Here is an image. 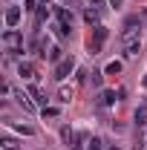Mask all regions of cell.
Masks as SVG:
<instances>
[{
	"label": "cell",
	"instance_id": "cb8c5ba5",
	"mask_svg": "<svg viewBox=\"0 0 147 150\" xmlns=\"http://www.w3.org/2000/svg\"><path fill=\"white\" fill-rule=\"evenodd\" d=\"M90 6H92V9H101V6H104V0H90Z\"/></svg>",
	"mask_w": 147,
	"mask_h": 150
},
{
	"label": "cell",
	"instance_id": "e0dca14e",
	"mask_svg": "<svg viewBox=\"0 0 147 150\" xmlns=\"http://www.w3.org/2000/svg\"><path fill=\"white\" fill-rule=\"evenodd\" d=\"M61 139H64L66 144H72V142H75V133L69 130V127H61Z\"/></svg>",
	"mask_w": 147,
	"mask_h": 150
},
{
	"label": "cell",
	"instance_id": "3957f363",
	"mask_svg": "<svg viewBox=\"0 0 147 150\" xmlns=\"http://www.w3.org/2000/svg\"><path fill=\"white\" fill-rule=\"evenodd\" d=\"M3 43H6L9 49H20V52H23V35H20L18 29H6V32H3Z\"/></svg>",
	"mask_w": 147,
	"mask_h": 150
},
{
	"label": "cell",
	"instance_id": "8fae6325",
	"mask_svg": "<svg viewBox=\"0 0 147 150\" xmlns=\"http://www.w3.org/2000/svg\"><path fill=\"white\" fill-rule=\"evenodd\" d=\"M133 118H136V124H139V127H144V124H147V101L136 110V115H133Z\"/></svg>",
	"mask_w": 147,
	"mask_h": 150
},
{
	"label": "cell",
	"instance_id": "9c48e42d",
	"mask_svg": "<svg viewBox=\"0 0 147 150\" xmlns=\"http://www.w3.org/2000/svg\"><path fill=\"white\" fill-rule=\"evenodd\" d=\"M115 90H101V98H98V104L101 107H110V104H115Z\"/></svg>",
	"mask_w": 147,
	"mask_h": 150
},
{
	"label": "cell",
	"instance_id": "52a82bcc",
	"mask_svg": "<svg viewBox=\"0 0 147 150\" xmlns=\"http://www.w3.org/2000/svg\"><path fill=\"white\" fill-rule=\"evenodd\" d=\"M15 98H18V104H20V107H23L26 112H32V110L37 107V104H35V98H29L26 93H15Z\"/></svg>",
	"mask_w": 147,
	"mask_h": 150
},
{
	"label": "cell",
	"instance_id": "d6986e66",
	"mask_svg": "<svg viewBox=\"0 0 147 150\" xmlns=\"http://www.w3.org/2000/svg\"><path fill=\"white\" fill-rule=\"evenodd\" d=\"M46 18H49V9H46V6H40V9H37V26H40Z\"/></svg>",
	"mask_w": 147,
	"mask_h": 150
},
{
	"label": "cell",
	"instance_id": "484cf974",
	"mask_svg": "<svg viewBox=\"0 0 147 150\" xmlns=\"http://www.w3.org/2000/svg\"><path fill=\"white\" fill-rule=\"evenodd\" d=\"M40 6H49V0H40Z\"/></svg>",
	"mask_w": 147,
	"mask_h": 150
},
{
	"label": "cell",
	"instance_id": "30bf717a",
	"mask_svg": "<svg viewBox=\"0 0 147 150\" xmlns=\"http://www.w3.org/2000/svg\"><path fill=\"white\" fill-rule=\"evenodd\" d=\"M84 20H87V23H90V26H101V15H98V9H87V12H84Z\"/></svg>",
	"mask_w": 147,
	"mask_h": 150
},
{
	"label": "cell",
	"instance_id": "8992f818",
	"mask_svg": "<svg viewBox=\"0 0 147 150\" xmlns=\"http://www.w3.org/2000/svg\"><path fill=\"white\" fill-rule=\"evenodd\" d=\"M18 75L26 78V81H32V78H35V67H32L29 61H20V64H18Z\"/></svg>",
	"mask_w": 147,
	"mask_h": 150
},
{
	"label": "cell",
	"instance_id": "4fadbf2b",
	"mask_svg": "<svg viewBox=\"0 0 147 150\" xmlns=\"http://www.w3.org/2000/svg\"><path fill=\"white\" fill-rule=\"evenodd\" d=\"M46 58H49V61H52V64H58V61H64V49H61V46H52V49H49V52H46Z\"/></svg>",
	"mask_w": 147,
	"mask_h": 150
},
{
	"label": "cell",
	"instance_id": "9a60e30c",
	"mask_svg": "<svg viewBox=\"0 0 147 150\" xmlns=\"http://www.w3.org/2000/svg\"><path fill=\"white\" fill-rule=\"evenodd\" d=\"M0 147H3V150H18V142H15L12 136H6V139L0 142Z\"/></svg>",
	"mask_w": 147,
	"mask_h": 150
},
{
	"label": "cell",
	"instance_id": "277c9868",
	"mask_svg": "<svg viewBox=\"0 0 147 150\" xmlns=\"http://www.w3.org/2000/svg\"><path fill=\"white\" fill-rule=\"evenodd\" d=\"M104 40H107V26H95V35H92V40H90V52H92V55L101 52Z\"/></svg>",
	"mask_w": 147,
	"mask_h": 150
},
{
	"label": "cell",
	"instance_id": "d4e9b609",
	"mask_svg": "<svg viewBox=\"0 0 147 150\" xmlns=\"http://www.w3.org/2000/svg\"><path fill=\"white\" fill-rule=\"evenodd\" d=\"M110 6H112V9H118V6H121V0H110Z\"/></svg>",
	"mask_w": 147,
	"mask_h": 150
},
{
	"label": "cell",
	"instance_id": "ba28073f",
	"mask_svg": "<svg viewBox=\"0 0 147 150\" xmlns=\"http://www.w3.org/2000/svg\"><path fill=\"white\" fill-rule=\"evenodd\" d=\"M72 20H75V15L69 12V9H64V6L58 9V23H61V26H66V29H69V26H72Z\"/></svg>",
	"mask_w": 147,
	"mask_h": 150
},
{
	"label": "cell",
	"instance_id": "ffe728a7",
	"mask_svg": "<svg viewBox=\"0 0 147 150\" xmlns=\"http://www.w3.org/2000/svg\"><path fill=\"white\" fill-rule=\"evenodd\" d=\"M15 130H18V133H23V136H32V133H35L32 127H29V124H15Z\"/></svg>",
	"mask_w": 147,
	"mask_h": 150
},
{
	"label": "cell",
	"instance_id": "2e32d148",
	"mask_svg": "<svg viewBox=\"0 0 147 150\" xmlns=\"http://www.w3.org/2000/svg\"><path fill=\"white\" fill-rule=\"evenodd\" d=\"M84 142H87V136H84V133H75V142H72V150H84Z\"/></svg>",
	"mask_w": 147,
	"mask_h": 150
},
{
	"label": "cell",
	"instance_id": "603a6c76",
	"mask_svg": "<svg viewBox=\"0 0 147 150\" xmlns=\"http://www.w3.org/2000/svg\"><path fill=\"white\" fill-rule=\"evenodd\" d=\"M43 115H49V118H52V115H58V110H55V107H43Z\"/></svg>",
	"mask_w": 147,
	"mask_h": 150
},
{
	"label": "cell",
	"instance_id": "ac0fdd59",
	"mask_svg": "<svg viewBox=\"0 0 147 150\" xmlns=\"http://www.w3.org/2000/svg\"><path fill=\"white\" fill-rule=\"evenodd\" d=\"M58 101H64V104H69V101H72V90H66V87H64V90L58 93Z\"/></svg>",
	"mask_w": 147,
	"mask_h": 150
},
{
	"label": "cell",
	"instance_id": "7c38bea8",
	"mask_svg": "<svg viewBox=\"0 0 147 150\" xmlns=\"http://www.w3.org/2000/svg\"><path fill=\"white\" fill-rule=\"evenodd\" d=\"M29 95H32V98H35V104H37V107H46V95L40 93V90H37V87H29Z\"/></svg>",
	"mask_w": 147,
	"mask_h": 150
},
{
	"label": "cell",
	"instance_id": "4316f807",
	"mask_svg": "<svg viewBox=\"0 0 147 150\" xmlns=\"http://www.w3.org/2000/svg\"><path fill=\"white\" fill-rule=\"evenodd\" d=\"M110 150H121V147H118V144H112V147H110Z\"/></svg>",
	"mask_w": 147,
	"mask_h": 150
},
{
	"label": "cell",
	"instance_id": "44dd1931",
	"mask_svg": "<svg viewBox=\"0 0 147 150\" xmlns=\"http://www.w3.org/2000/svg\"><path fill=\"white\" fill-rule=\"evenodd\" d=\"M90 150H104V142H101V139L95 136V139H92V142H90Z\"/></svg>",
	"mask_w": 147,
	"mask_h": 150
},
{
	"label": "cell",
	"instance_id": "7a4b0ae2",
	"mask_svg": "<svg viewBox=\"0 0 147 150\" xmlns=\"http://www.w3.org/2000/svg\"><path fill=\"white\" fill-rule=\"evenodd\" d=\"M72 69H75V58L66 55L64 61H58V64H55V75H52V78H55V81H64V78H69Z\"/></svg>",
	"mask_w": 147,
	"mask_h": 150
},
{
	"label": "cell",
	"instance_id": "5bb4252c",
	"mask_svg": "<svg viewBox=\"0 0 147 150\" xmlns=\"http://www.w3.org/2000/svg\"><path fill=\"white\" fill-rule=\"evenodd\" d=\"M118 72H121V61H110L104 69V75H118Z\"/></svg>",
	"mask_w": 147,
	"mask_h": 150
},
{
	"label": "cell",
	"instance_id": "6da1fadb",
	"mask_svg": "<svg viewBox=\"0 0 147 150\" xmlns=\"http://www.w3.org/2000/svg\"><path fill=\"white\" fill-rule=\"evenodd\" d=\"M121 46H124V58H136L141 49V32L136 26H124L121 32Z\"/></svg>",
	"mask_w": 147,
	"mask_h": 150
},
{
	"label": "cell",
	"instance_id": "5b68a950",
	"mask_svg": "<svg viewBox=\"0 0 147 150\" xmlns=\"http://www.w3.org/2000/svg\"><path fill=\"white\" fill-rule=\"evenodd\" d=\"M18 23H20V9H18V6L6 9V26H9V29H15Z\"/></svg>",
	"mask_w": 147,
	"mask_h": 150
},
{
	"label": "cell",
	"instance_id": "7402d4cb",
	"mask_svg": "<svg viewBox=\"0 0 147 150\" xmlns=\"http://www.w3.org/2000/svg\"><path fill=\"white\" fill-rule=\"evenodd\" d=\"M101 78H104V72H92V87H101Z\"/></svg>",
	"mask_w": 147,
	"mask_h": 150
}]
</instances>
